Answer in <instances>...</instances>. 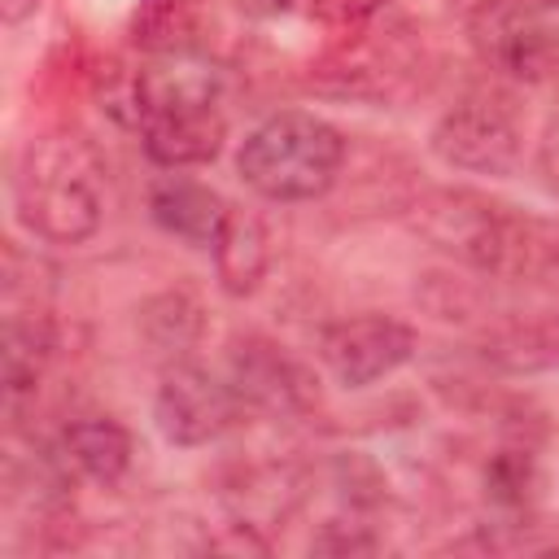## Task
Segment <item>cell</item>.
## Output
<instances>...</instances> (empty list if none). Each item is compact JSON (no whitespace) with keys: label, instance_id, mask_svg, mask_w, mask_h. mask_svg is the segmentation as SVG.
I'll list each match as a JSON object with an SVG mask.
<instances>
[{"label":"cell","instance_id":"1","mask_svg":"<svg viewBox=\"0 0 559 559\" xmlns=\"http://www.w3.org/2000/svg\"><path fill=\"white\" fill-rule=\"evenodd\" d=\"M411 227L454 262L480 275H555L559 231L515 214L476 188H428L411 201Z\"/></svg>","mask_w":559,"mask_h":559},{"label":"cell","instance_id":"2","mask_svg":"<svg viewBox=\"0 0 559 559\" xmlns=\"http://www.w3.org/2000/svg\"><path fill=\"white\" fill-rule=\"evenodd\" d=\"M13 210L44 245H87L105 218V166L70 127L39 131L13 166Z\"/></svg>","mask_w":559,"mask_h":559},{"label":"cell","instance_id":"3","mask_svg":"<svg viewBox=\"0 0 559 559\" xmlns=\"http://www.w3.org/2000/svg\"><path fill=\"white\" fill-rule=\"evenodd\" d=\"M140 148L162 170H188L218 157L227 140V114L218 74L192 52H162L140 66Z\"/></svg>","mask_w":559,"mask_h":559},{"label":"cell","instance_id":"4","mask_svg":"<svg viewBox=\"0 0 559 559\" xmlns=\"http://www.w3.org/2000/svg\"><path fill=\"white\" fill-rule=\"evenodd\" d=\"M345 135L310 109L262 118L236 148V175L266 201H319L345 170Z\"/></svg>","mask_w":559,"mask_h":559},{"label":"cell","instance_id":"5","mask_svg":"<svg viewBox=\"0 0 559 559\" xmlns=\"http://www.w3.org/2000/svg\"><path fill=\"white\" fill-rule=\"evenodd\" d=\"M467 44L502 79H559V0H480L467 13Z\"/></svg>","mask_w":559,"mask_h":559},{"label":"cell","instance_id":"6","mask_svg":"<svg viewBox=\"0 0 559 559\" xmlns=\"http://www.w3.org/2000/svg\"><path fill=\"white\" fill-rule=\"evenodd\" d=\"M432 153L450 170L502 179L524 157V118L502 92H467L437 118Z\"/></svg>","mask_w":559,"mask_h":559},{"label":"cell","instance_id":"7","mask_svg":"<svg viewBox=\"0 0 559 559\" xmlns=\"http://www.w3.org/2000/svg\"><path fill=\"white\" fill-rule=\"evenodd\" d=\"M240 415H245V402L231 389V380H218L192 358L162 367V384L153 393V419L170 445H183V450L210 445L227 428H236Z\"/></svg>","mask_w":559,"mask_h":559},{"label":"cell","instance_id":"8","mask_svg":"<svg viewBox=\"0 0 559 559\" xmlns=\"http://www.w3.org/2000/svg\"><path fill=\"white\" fill-rule=\"evenodd\" d=\"M415 358V328L397 314H349L319 332V362L345 389H367Z\"/></svg>","mask_w":559,"mask_h":559},{"label":"cell","instance_id":"9","mask_svg":"<svg viewBox=\"0 0 559 559\" xmlns=\"http://www.w3.org/2000/svg\"><path fill=\"white\" fill-rule=\"evenodd\" d=\"M341 35L345 39L336 48H328L323 61L314 66V83L323 92L380 100L406 79L411 52L397 31H371V22H367V26H354Z\"/></svg>","mask_w":559,"mask_h":559},{"label":"cell","instance_id":"10","mask_svg":"<svg viewBox=\"0 0 559 559\" xmlns=\"http://www.w3.org/2000/svg\"><path fill=\"white\" fill-rule=\"evenodd\" d=\"M227 367H231L227 380L240 393L245 411H262V415H275V419L284 415L288 419V415L310 411V402H314L306 367L284 345H275L266 336H240L231 345Z\"/></svg>","mask_w":559,"mask_h":559},{"label":"cell","instance_id":"11","mask_svg":"<svg viewBox=\"0 0 559 559\" xmlns=\"http://www.w3.org/2000/svg\"><path fill=\"white\" fill-rule=\"evenodd\" d=\"M227 205L231 201H223L210 183H201L192 175H179V170H170V175L148 183L153 223L166 236H175V240H183L192 249H210L214 245V236H218V227L227 218Z\"/></svg>","mask_w":559,"mask_h":559},{"label":"cell","instance_id":"12","mask_svg":"<svg viewBox=\"0 0 559 559\" xmlns=\"http://www.w3.org/2000/svg\"><path fill=\"white\" fill-rule=\"evenodd\" d=\"M476 354L511 376L555 371L559 367V314L528 310V314H502L476 336Z\"/></svg>","mask_w":559,"mask_h":559},{"label":"cell","instance_id":"13","mask_svg":"<svg viewBox=\"0 0 559 559\" xmlns=\"http://www.w3.org/2000/svg\"><path fill=\"white\" fill-rule=\"evenodd\" d=\"M214 253V275L227 297H253L271 271V231L258 210L227 205V218L210 245Z\"/></svg>","mask_w":559,"mask_h":559},{"label":"cell","instance_id":"14","mask_svg":"<svg viewBox=\"0 0 559 559\" xmlns=\"http://www.w3.org/2000/svg\"><path fill=\"white\" fill-rule=\"evenodd\" d=\"M66 463L74 467V476L92 480V485H118L131 472L135 459V441L127 432V424H118L114 415H74L61 437H57Z\"/></svg>","mask_w":559,"mask_h":559},{"label":"cell","instance_id":"15","mask_svg":"<svg viewBox=\"0 0 559 559\" xmlns=\"http://www.w3.org/2000/svg\"><path fill=\"white\" fill-rule=\"evenodd\" d=\"M485 507L502 520H528L542 493V463L528 441H502L480 467Z\"/></svg>","mask_w":559,"mask_h":559},{"label":"cell","instance_id":"16","mask_svg":"<svg viewBox=\"0 0 559 559\" xmlns=\"http://www.w3.org/2000/svg\"><path fill=\"white\" fill-rule=\"evenodd\" d=\"M135 332H140L144 349H148L162 367L183 362V358L201 345V336H205L201 301L188 297V293H179V288L157 293V297H148V301L140 306V314H135Z\"/></svg>","mask_w":559,"mask_h":559},{"label":"cell","instance_id":"17","mask_svg":"<svg viewBox=\"0 0 559 559\" xmlns=\"http://www.w3.org/2000/svg\"><path fill=\"white\" fill-rule=\"evenodd\" d=\"M201 22V0H140L131 17V39L148 57L162 52H192Z\"/></svg>","mask_w":559,"mask_h":559},{"label":"cell","instance_id":"18","mask_svg":"<svg viewBox=\"0 0 559 559\" xmlns=\"http://www.w3.org/2000/svg\"><path fill=\"white\" fill-rule=\"evenodd\" d=\"M389 0H310L314 17L336 26V31H354V26H367Z\"/></svg>","mask_w":559,"mask_h":559},{"label":"cell","instance_id":"19","mask_svg":"<svg viewBox=\"0 0 559 559\" xmlns=\"http://www.w3.org/2000/svg\"><path fill=\"white\" fill-rule=\"evenodd\" d=\"M537 170L546 179V188L559 197V109L546 118L542 127V140H537Z\"/></svg>","mask_w":559,"mask_h":559},{"label":"cell","instance_id":"20","mask_svg":"<svg viewBox=\"0 0 559 559\" xmlns=\"http://www.w3.org/2000/svg\"><path fill=\"white\" fill-rule=\"evenodd\" d=\"M297 0H236V9L245 17H258V22H271V17H284Z\"/></svg>","mask_w":559,"mask_h":559},{"label":"cell","instance_id":"21","mask_svg":"<svg viewBox=\"0 0 559 559\" xmlns=\"http://www.w3.org/2000/svg\"><path fill=\"white\" fill-rule=\"evenodd\" d=\"M44 0H0V13H4V26H22L26 17L39 13Z\"/></svg>","mask_w":559,"mask_h":559}]
</instances>
